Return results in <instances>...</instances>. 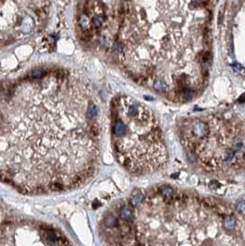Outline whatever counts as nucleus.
I'll use <instances>...</instances> for the list:
<instances>
[{
	"label": "nucleus",
	"instance_id": "f257e3e1",
	"mask_svg": "<svg viewBox=\"0 0 245 246\" xmlns=\"http://www.w3.org/2000/svg\"><path fill=\"white\" fill-rule=\"evenodd\" d=\"M95 117L88 85L64 70L0 82V181L27 194L85 183L99 157Z\"/></svg>",
	"mask_w": 245,
	"mask_h": 246
},
{
	"label": "nucleus",
	"instance_id": "f03ea898",
	"mask_svg": "<svg viewBox=\"0 0 245 246\" xmlns=\"http://www.w3.org/2000/svg\"><path fill=\"white\" fill-rule=\"evenodd\" d=\"M135 235L144 245H241L224 224L227 215L196 197L159 190L135 205Z\"/></svg>",
	"mask_w": 245,
	"mask_h": 246
},
{
	"label": "nucleus",
	"instance_id": "7ed1b4c3",
	"mask_svg": "<svg viewBox=\"0 0 245 246\" xmlns=\"http://www.w3.org/2000/svg\"><path fill=\"white\" fill-rule=\"evenodd\" d=\"M111 117L112 146L119 164L136 175L163 168L167 151L152 110L133 97L120 96L112 104Z\"/></svg>",
	"mask_w": 245,
	"mask_h": 246
},
{
	"label": "nucleus",
	"instance_id": "20e7f679",
	"mask_svg": "<svg viewBox=\"0 0 245 246\" xmlns=\"http://www.w3.org/2000/svg\"><path fill=\"white\" fill-rule=\"evenodd\" d=\"M180 137L191 157L207 172L230 175L245 168V123L238 117L188 118Z\"/></svg>",
	"mask_w": 245,
	"mask_h": 246
}]
</instances>
